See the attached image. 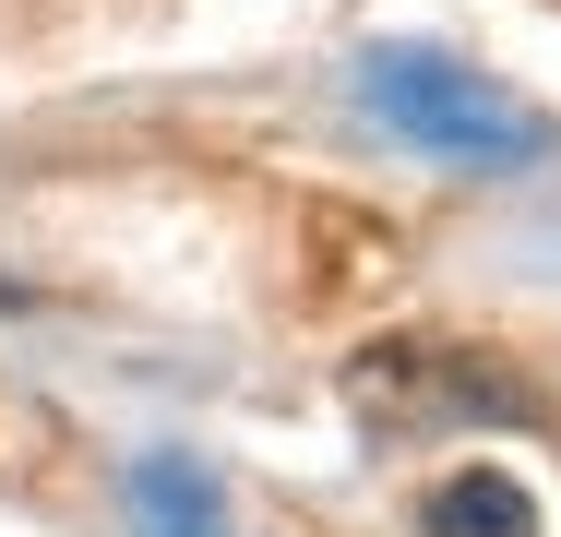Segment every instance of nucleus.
Returning a JSON list of instances; mask_svg holds the SVG:
<instances>
[{
    "mask_svg": "<svg viewBox=\"0 0 561 537\" xmlns=\"http://www.w3.org/2000/svg\"><path fill=\"white\" fill-rule=\"evenodd\" d=\"M358 107H370L394 144L443 156V168H538L561 144L514 84H490V72L454 60V48H407V36H394V48H358Z\"/></svg>",
    "mask_w": 561,
    "mask_h": 537,
    "instance_id": "nucleus-1",
    "label": "nucleus"
},
{
    "mask_svg": "<svg viewBox=\"0 0 561 537\" xmlns=\"http://www.w3.org/2000/svg\"><path fill=\"white\" fill-rule=\"evenodd\" d=\"M346 395L394 430H419V419H538V395L502 358H466V346H370V358H346Z\"/></svg>",
    "mask_w": 561,
    "mask_h": 537,
    "instance_id": "nucleus-2",
    "label": "nucleus"
},
{
    "mask_svg": "<svg viewBox=\"0 0 561 537\" xmlns=\"http://www.w3.org/2000/svg\"><path fill=\"white\" fill-rule=\"evenodd\" d=\"M119 526H131V537H227V490H216V466H192L180 442L131 454V478H119Z\"/></svg>",
    "mask_w": 561,
    "mask_h": 537,
    "instance_id": "nucleus-3",
    "label": "nucleus"
},
{
    "mask_svg": "<svg viewBox=\"0 0 561 537\" xmlns=\"http://www.w3.org/2000/svg\"><path fill=\"white\" fill-rule=\"evenodd\" d=\"M419 537H538V502H526V478L466 466V478H443L419 502Z\"/></svg>",
    "mask_w": 561,
    "mask_h": 537,
    "instance_id": "nucleus-4",
    "label": "nucleus"
}]
</instances>
